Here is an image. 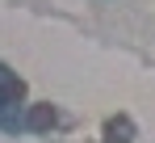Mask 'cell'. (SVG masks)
<instances>
[{"mask_svg":"<svg viewBox=\"0 0 155 143\" xmlns=\"http://www.w3.org/2000/svg\"><path fill=\"white\" fill-rule=\"evenodd\" d=\"M105 143H134V122L130 118H109L105 122Z\"/></svg>","mask_w":155,"mask_h":143,"instance_id":"cell-2","label":"cell"},{"mask_svg":"<svg viewBox=\"0 0 155 143\" xmlns=\"http://www.w3.org/2000/svg\"><path fill=\"white\" fill-rule=\"evenodd\" d=\"M54 122H59L54 105H34V110L25 114V126H29V131H51Z\"/></svg>","mask_w":155,"mask_h":143,"instance_id":"cell-3","label":"cell"},{"mask_svg":"<svg viewBox=\"0 0 155 143\" xmlns=\"http://www.w3.org/2000/svg\"><path fill=\"white\" fill-rule=\"evenodd\" d=\"M25 97V84H21V76L8 68H0V105H17Z\"/></svg>","mask_w":155,"mask_h":143,"instance_id":"cell-1","label":"cell"}]
</instances>
